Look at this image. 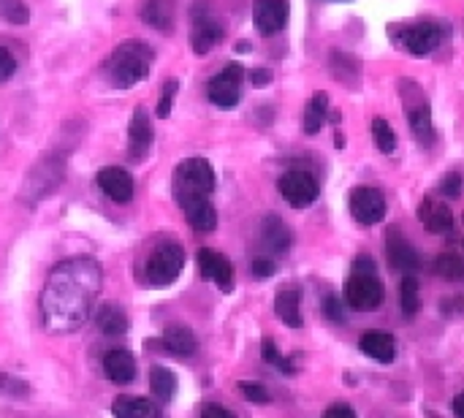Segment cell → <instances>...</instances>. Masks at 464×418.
<instances>
[{"mask_svg": "<svg viewBox=\"0 0 464 418\" xmlns=\"http://www.w3.org/2000/svg\"><path fill=\"white\" fill-rule=\"evenodd\" d=\"M323 315H326L329 321H334V323H343V321H345L343 305H340V299H336L334 294L323 299Z\"/></svg>", "mask_w": 464, "mask_h": 418, "instance_id": "d590c367", "label": "cell"}, {"mask_svg": "<svg viewBox=\"0 0 464 418\" xmlns=\"http://www.w3.org/2000/svg\"><path fill=\"white\" fill-rule=\"evenodd\" d=\"M372 139H375V147L381 152H386V155L397 150V134L391 131L389 120H383V117L372 120Z\"/></svg>", "mask_w": 464, "mask_h": 418, "instance_id": "f546056e", "label": "cell"}, {"mask_svg": "<svg viewBox=\"0 0 464 418\" xmlns=\"http://www.w3.org/2000/svg\"><path fill=\"white\" fill-rule=\"evenodd\" d=\"M361 351L375 359V361H381V364H391L394 361V337L389 331H367L364 337H361Z\"/></svg>", "mask_w": 464, "mask_h": 418, "instance_id": "ac0fdd59", "label": "cell"}, {"mask_svg": "<svg viewBox=\"0 0 464 418\" xmlns=\"http://www.w3.org/2000/svg\"><path fill=\"white\" fill-rule=\"evenodd\" d=\"M386 299V288L375 272H353L345 283V302L353 310H377Z\"/></svg>", "mask_w": 464, "mask_h": 418, "instance_id": "5b68a950", "label": "cell"}, {"mask_svg": "<svg viewBox=\"0 0 464 418\" xmlns=\"http://www.w3.org/2000/svg\"><path fill=\"white\" fill-rule=\"evenodd\" d=\"M104 369H106V375H109L112 383L128 386V383H134V378H136V359H134L131 351L117 348V351H109V353L104 356Z\"/></svg>", "mask_w": 464, "mask_h": 418, "instance_id": "2e32d148", "label": "cell"}, {"mask_svg": "<svg viewBox=\"0 0 464 418\" xmlns=\"http://www.w3.org/2000/svg\"><path fill=\"white\" fill-rule=\"evenodd\" d=\"M96 323L104 334H109V337H122V334L128 331V315H125L122 307L117 305H104L96 315Z\"/></svg>", "mask_w": 464, "mask_h": 418, "instance_id": "cb8c5ba5", "label": "cell"}, {"mask_svg": "<svg viewBox=\"0 0 464 418\" xmlns=\"http://www.w3.org/2000/svg\"><path fill=\"white\" fill-rule=\"evenodd\" d=\"M453 413H456V418H464V391L456 394V399H453Z\"/></svg>", "mask_w": 464, "mask_h": 418, "instance_id": "7bdbcfd3", "label": "cell"}, {"mask_svg": "<svg viewBox=\"0 0 464 418\" xmlns=\"http://www.w3.org/2000/svg\"><path fill=\"white\" fill-rule=\"evenodd\" d=\"M418 221L427 223L432 234H451L453 231V215L445 204H437L432 198H424L418 206Z\"/></svg>", "mask_w": 464, "mask_h": 418, "instance_id": "e0dca14e", "label": "cell"}, {"mask_svg": "<svg viewBox=\"0 0 464 418\" xmlns=\"http://www.w3.org/2000/svg\"><path fill=\"white\" fill-rule=\"evenodd\" d=\"M288 17H290V6L285 0H256V6H252V25L264 35L280 33L288 25Z\"/></svg>", "mask_w": 464, "mask_h": 418, "instance_id": "30bf717a", "label": "cell"}, {"mask_svg": "<svg viewBox=\"0 0 464 418\" xmlns=\"http://www.w3.org/2000/svg\"><path fill=\"white\" fill-rule=\"evenodd\" d=\"M182 209H185V218H188L190 228L204 231V234H209V231L218 228V209L213 206V201H209V198L193 201V204H188V206H182Z\"/></svg>", "mask_w": 464, "mask_h": 418, "instance_id": "d6986e66", "label": "cell"}, {"mask_svg": "<svg viewBox=\"0 0 464 418\" xmlns=\"http://www.w3.org/2000/svg\"><path fill=\"white\" fill-rule=\"evenodd\" d=\"M410 131L421 144H432L435 139V125H432V114L427 106H418L410 112Z\"/></svg>", "mask_w": 464, "mask_h": 418, "instance_id": "83f0119b", "label": "cell"}, {"mask_svg": "<svg viewBox=\"0 0 464 418\" xmlns=\"http://www.w3.org/2000/svg\"><path fill=\"white\" fill-rule=\"evenodd\" d=\"M252 275H256L259 280H267V277L275 275V264L269 259H256L252 261Z\"/></svg>", "mask_w": 464, "mask_h": 418, "instance_id": "f35d334b", "label": "cell"}, {"mask_svg": "<svg viewBox=\"0 0 464 418\" xmlns=\"http://www.w3.org/2000/svg\"><path fill=\"white\" fill-rule=\"evenodd\" d=\"M201 418H236V415L231 410L220 407V405H206L204 413H201Z\"/></svg>", "mask_w": 464, "mask_h": 418, "instance_id": "60d3db41", "label": "cell"}, {"mask_svg": "<svg viewBox=\"0 0 464 418\" xmlns=\"http://www.w3.org/2000/svg\"><path fill=\"white\" fill-rule=\"evenodd\" d=\"M275 313L277 318L290 326V329H299L302 326V310H299V290H290L282 288L280 294L275 297Z\"/></svg>", "mask_w": 464, "mask_h": 418, "instance_id": "603a6c76", "label": "cell"}, {"mask_svg": "<svg viewBox=\"0 0 464 418\" xmlns=\"http://www.w3.org/2000/svg\"><path fill=\"white\" fill-rule=\"evenodd\" d=\"M264 242H267L272 250H277V253H285V250L290 247V231H288V226H285L280 218L269 215V218L264 221Z\"/></svg>", "mask_w": 464, "mask_h": 418, "instance_id": "4316f807", "label": "cell"}, {"mask_svg": "<svg viewBox=\"0 0 464 418\" xmlns=\"http://www.w3.org/2000/svg\"><path fill=\"white\" fill-rule=\"evenodd\" d=\"M435 272H437L440 277H445V280L459 283V280H464V259L456 256V253H443V256H437V261H435Z\"/></svg>", "mask_w": 464, "mask_h": 418, "instance_id": "4dcf8cb0", "label": "cell"}, {"mask_svg": "<svg viewBox=\"0 0 464 418\" xmlns=\"http://www.w3.org/2000/svg\"><path fill=\"white\" fill-rule=\"evenodd\" d=\"M152 150V122L144 109H136L128 125V152L134 160H144Z\"/></svg>", "mask_w": 464, "mask_h": 418, "instance_id": "9a60e30c", "label": "cell"}, {"mask_svg": "<svg viewBox=\"0 0 464 418\" xmlns=\"http://www.w3.org/2000/svg\"><path fill=\"white\" fill-rule=\"evenodd\" d=\"M17 71V60L14 55L6 50V47H0V81H9Z\"/></svg>", "mask_w": 464, "mask_h": 418, "instance_id": "8d00e7d4", "label": "cell"}, {"mask_svg": "<svg viewBox=\"0 0 464 418\" xmlns=\"http://www.w3.org/2000/svg\"><path fill=\"white\" fill-rule=\"evenodd\" d=\"M198 269H201L204 280L215 283L223 294H228V290L234 288V267L223 253H218V250L204 247L198 253Z\"/></svg>", "mask_w": 464, "mask_h": 418, "instance_id": "8fae6325", "label": "cell"}, {"mask_svg": "<svg viewBox=\"0 0 464 418\" xmlns=\"http://www.w3.org/2000/svg\"><path fill=\"white\" fill-rule=\"evenodd\" d=\"M101 267L93 259H71L47 280L41 294V318L55 334L79 329L90 315L96 297L101 294Z\"/></svg>", "mask_w": 464, "mask_h": 418, "instance_id": "6da1fadb", "label": "cell"}, {"mask_svg": "<svg viewBox=\"0 0 464 418\" xmlns=\"http://www.w3.org/2000/svg\"><path fill=\"white\" fill-rule=\"evenodd\" d=\"M386 259H389V267L394 272H415L418 269V253L413 250V244L407 242V236L397 228H389V236H386Z\"/></svg>", "mask_w": 464, "mask_h": 418, "instance_id": "7c38bea8", "label": "cell"}, {"mask_svg": "<svg viewBox=\"0 0 464 418\" xmlns=\"http://www.w3.org/2000/svg\"><path fill=\"white\" fill-rule=\"evenodd\" d=\"M440 193H443L445 198H459V196H461V177H459L456 172L445 174V177L440 180Z\"/></svg>", "mask_w": 464, "mask_h": 418, "instance_id": "e575fe53", "label": "cell"}, {"mask_svg": "<svg viewBox=\"0 0 464 418\" xmlns=\"http://www.w3.org/2000/svg\"><path fill=\"white\" fill-rule=\"evenodd\" d=\"M418 305H421V285L413 275H407L399 283V307H402L405 315H415Z\"/></svg>", "mask_w": 464, "mask_h": 418, "instance_id": "f1b7e54d", "label": "cell"}, {"mask_svg": "<svg viewBox=\"0 0 464 418\" xmlns=\"http://www.w3.org/2000/svg\"><path fill=\"white\" fill-rule=\"evenodd\" d=\"M323 418H356V413L348 405H334L323 413Z\"/></svg>", "mask_w": 464, "mask_h": 418, "instance_id": "b9f144b4", "label": "cell"}, {"mask_svg": "<svg viewBox=\"0 0 464 418\" xmlns=\"http://www.w3.org/2000/svg\"><path fill=\"white\" fill-rule=\"evenodd\" d=\"M142 19L155 30H172L174 25V0H144Z\"/></svg>", "mask_w": 464, "mask_h": 418, "instance_id": "ffe728a7", "label": "cell"}, {"mask_svg": "<svg viewBox=\"0 0 464 418\" xmlns=\"http://www.w3.org/2000/svg\"><path fill=\"white\" fill-rule=\"evenodd\" d=\"M351 215L361 226H375L386 218V196L377 188H356L351 193Z\"/></svg>", "mask_w": 464, "mask_h": 418, "instance_id": "ba28073f", "label": "cell"}, {"mask_svg": "<svg viewBox=\"0 0 464 418\" xmlns=\"http://www.w3.org/2000/svg\"><path fill=\"white\" fill-rule=\"evenodd\" d=\"M326 112H329V96L326 93H315L313 101L305 109V122H302L307 136H315L321 131V125L326 122Z\"/></svg>", "mask_w": 464, "mask_h": 418, "instance_id": "d4e9b609", "label": "cell"}, {"mask_svg": "<svg viewBox=\"0 0 464 418\" xmlns=\"http://www.w3.org/2000/svg\"><path fill=\"white\" fill-rule=\"evenodd\" d=\"M250 81H252V88H267V85H272V71L269 68L250 71Z\"/></svg>", "mask_w": 464, "mask_h": 418, "instance_id": "ab89813d", "label": "cell"}, {"mask_svg": "<svg viewBox=\"0 0 464 418\" xmlns=\"http://www.w3.org/2000/svg\"><path fill=\"white\" fill-rule=\"evenodd\" d=\"M264 359H267V364H272V367H277V369H282V372H293V364H290L288 359L280 356V351L275 348L272 340H264Z\"/></svg>", "mask_w": 464, "mask_h": 418, "instance_id": "836d02e7", "label": "cell"}, {"mask_svg": "<svg viewBox=\"0 0 464 418\" xmlns=\"http://www.w3.org/2000/svg\"><path fill=\"white\" fill-rule=\"evenodd\" d=\"M150 66H152V50L144 41H125V44H120L112 52L106 63V74L117 90H128L147 79Z\"/></svg>", "mask_w": 464, "mask_h": 418, "instance_id": "7a4b0ae2", "label": "cell"}, {"mask_svg": "<svg viewBox=\"0 0 464 418\" xmlns=\"http://www.w3.org/2000/svg\"><path fill=\"white\" fill-rule=\"evenodd\" d=\"M177 79H168L163 85V93H160V104H158V117H168L172 114V106H174V98H177Z\"/></svg>", "mask_w": 464, "mask_h": 418, "instance_id": "d6a6232c", "label": "cell"}, {"mask_svg": "<svg viewBox=\"0 0 464 418\" xmlns=\"http://www.w3.org/2000/svg\"><path fill=\"white\" fill-rule=\"evenodd\" d=\"M163 348L177 356H193L198 343H196V334L188 326H168L163 331Z\"/></svg>", "mask_w": 464, "mask_h": 418, "instance_id": "7402d4cb", "label": "cell"}, {"mask_svg": "<svg viewBox=\"0 0 464 418\" xmlns=\"http://www.w3.org/2000/svg\"><path fill=\"white\" fill-rule=\"evenodd\" d=\"M0 17L12 25H27L30 19V12L22 0H0Z\"/></svg>", "mask_w": 464, "mask_h": 418, "instance_id": "1f68e13d", "label": "cell"}, {"mask_svg": "<svg viewBox=\"0 0 464 418\" xmlns=\"http://www.w3.org/2000/svg\"><path fill=\"white\" fill-rule=\"evenodd\" d=\"M247 50H250L247 41H239V44H236V52H247Z\"/></svg>", "mask_w": 464, "mask_h": 418, "instance_id": "ee69618b", "label": "cell"}, {"mask_svg": "<svg viewBox=\"0 0 464 418\" xmlns=\"http://www.w3.org/2000/svg\"><path fill=\"white\" fill-rule=\"evenodd\" d=\"M220 41H223V25L209 12H204V6H196L193 9V35H190L193 52L206 55L215 44H220Z\"/></svg>", "mask_w": 464, "mask_h": 418, "instance_id": "9c48e42d", "label": "cell"}, {"mask_svg": "<svg viewBox=\"0 0 464 418\" xmlns=\"http://www.w3.org/2000/svg\"><path fill=\"white\" fill-rule=\"evenodd\" d=\"M440 38H443V27L435 22H418L410 30H405V47L410 50V55L415 58H424L429 52H435L440 47Z\"/></svg>", "mask_w": 464, "mask_h": 418, "instance_id": "4fadbf2b", "label": "cell"}, {"mask_svg": "<svg viewBox=\"0 0 464 418\" xmlns=\"http://www.w3.org/2000/svg\"><path fill=\"white\" fill-rule=\"evenodd\" d=\"M182 267H185V250L174 242H163L150 253L144 277L152 288H166L180 277Z\"/></svg>", "mask_w": 464, "mask_h": 418, "instance_id": "277c9868", "label": "cell"}, {"mask_svg": "<svg viewBox=\"0 0 464 418\" xmlns=\"http://www.w3.org/2000/svg\"><path fill=\"white\" fill-rule=\"evenodd\" d=\"M215 169L204 158H188L177 166L174 172V198L180 206H188L193 201L209 198L215 193Z\"/></svg>", "mask_w": 464, "mask_h": 418, "instance_id": "3957f363", "label": "cell"}, {"mask_svg": "<svg viewBox=\"0 0 464 418\" xmlns=\"http://www.w3.org/2000/svg\"><path fill=\"white\" fill-rule=\"evenodd\" d=\"M280 188V196L290 204V206H310L321 188H318V180L310 174V172H299V169H293V172H285L277 182Z\"/></svg>", "mask_w": 464, "mask_h": 418, "instance_id": "52a82bcc", "label": "cell"}, {"mask_svg": "<svg viewBox=\"0 0 464 418\" xmlns=\"http://www.w3.org/2000/svg\"><path fill=\"white\" fill-rule=\"evenodd\" d=\"M242 81H244V68L239 63H228L218 76H213L206 96L218 109H234L242 101Z\"/></svg>", "mask_w": 464, "mask_h": 418, "instance_id": "8992f818", "label": "cell"}, {"mask_svg": "<svg viewBox=\"0 0 464 418\" xmlns=\"http://www.w3.org/2000/svg\"><path fill=\"white\" fill-rule=\"evenodd\" d=\"M112 415L114 418H158V410L152 399H144V397H117L112 402Z\"/></svg>", "mask_w": 464, "mask_h": 418, "instance_id": "44dd1931", "label": "cell"}, {"mask_svg": "<svg viewBox=\"0 0 464 418\" xmlns=\"http://www.w3.org/2000/svg\"><path fill=\"white\" fill-rule=\"evenodd\" d=\"M242 394H244L250 402H256V405H267V402H269V391L261 389V386H252V383H244V386H242Z\"/></svg>", "mask_w": 464, "mask_h": 418, "instance_id": "74e56055", "label": "cell"}, {"mask_svg": "<svg viewBox=\"0 0 464 418\" xmlns=\"http://www.w3.org/2000/svg\"><path fill=\"white\" fill-rule=\"evenodd\" d=\"M150 389H152L155 399L168 402V399L174 397V391H177V378H174V372H172V369H166V367H152V372H150Z\"/></svg>", "mask_w": 464, "mask_h": 418, "instance_id": "484cf974", "label": "cell"}, {"mask_svg": "<svg viewBox=\"0 0 464 418\" xmlns=\"http://www.w3.org/2000/svg\"><path fill=\"white\" fill-rule=\"evenodd\" d=\"M98 185L117 204H128L134 198V180H131L128 172L120 169V166H106V169H101L98 172Z\"/></svg>", "mask_w": 464, "mask_h": 418, "instance_id": "5bb4252c", "label": "cell"}]
</instances>
